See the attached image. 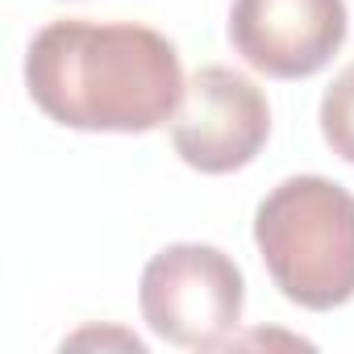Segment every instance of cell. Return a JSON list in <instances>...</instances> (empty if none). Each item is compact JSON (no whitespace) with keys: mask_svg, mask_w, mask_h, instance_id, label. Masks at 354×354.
<instances>
[{"mask_svg":"<svg viewBox=\"0 0 354 354\" xmlns=\"http://www.w3.org/2000/svg\"><path fill=\"white\" fill-rule=\"evenodd\" d=\"M184 84L175 46L138 21L59 17L26 50L30 100L84 133H150L175 117Z\"/></svg>","mask_w":354,"mask_h":354,"instance_id":"obj_1","label":"cell"},{"mask_svg":"<svg viewBox=\"0 0 354 354\" xmlns=\"http://www.w3.org/2000/svg\"><path fill=\"white\" fill-rule=\"evenodd\" d=\"M254 246L275 288L313 313L354 300V196L325 175H292L254 213Z\"/></svg>","mask_w":354,"mask_h":354,"instance_id":"obj_2","label":"cell"},{"mask_svg":"<svg viewBox=\"0 0 354 354\" xmlns=\"http://www.w3.org/2000/svg\"><path fill=\"white\" fill-rule=\"evenodd\" d=\"M138 304L142 321L162 342L184 350H221L242 321L246 279L225 250L175 242L146 263Z\"/></svg>","mask_w":354,"mask_h":354,"instance_id":"obj_3","label":"cell"},{"mask_svg":"<svg viewBox=\"0 0 354 354\" xmlns=\"http://www.w3.org/2000/svg\"><path fill=\"white\" fill-rule=\"evenodd\" d=\"M271 133V104L263 88L234 67H201L184 84L171 117V146L201 175H230L254 162Z\"/></svg>","mask_w":354,"mask_h":354,"instance_id":"obj_4","label":"cell"},{"mask_svg":"<svg viewBox=\"0 0 354 354\" xmlns=\"http://www.w3.org/2000/svg\"><path fill=\"white\" fill-rule=\"evenodd\" d=\"M230 42L271 80H308L346 42V0H234Z\"/></svg>","mask_w":354,"mask_h":354,"instance_id":"obj_5","label":"cell"},{"mask_svg":"<svg viewBox=\"0 0 354 354\" xmlns=\"http://www.w3.org/2000/svg\"><path fill=\"white\" fill-rule=\"evenodd\" d=\"M321 133L329 150L354 167V63L342 67L321 96Z\"/></svg>","mask_w":354,"mask_h":354,"instance_id":"obj_6","label":"cell"},{"mask_svg":"<svg viewBox=\"0 0 354 354\" xmlns=\"http://www.w3.org/2000/svg\"><path fill=\"white\" fill-rule=\"evenodd\" d=\"M92 342H121L125 350H133V354H142L146 346H142V337H133V333H121V329H113V333H100V329H80L75 337H67L63 346H92Z\"/></svg>","mask_w":354,"mask_h":354,"instance_id":"obj_7","label":"cell"}]
</instances>
